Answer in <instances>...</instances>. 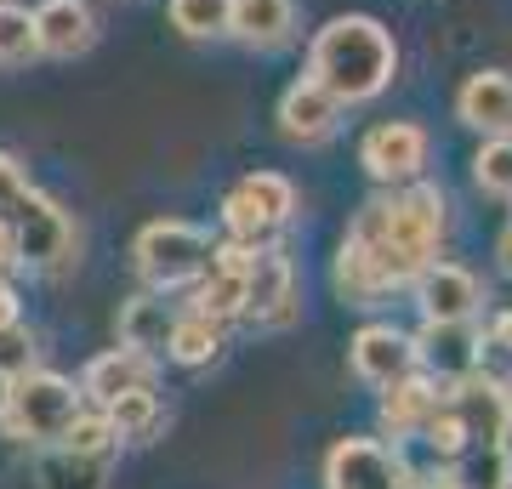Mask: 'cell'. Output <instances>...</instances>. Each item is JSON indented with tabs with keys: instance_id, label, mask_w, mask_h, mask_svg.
<instances>
[{
	"instance_id": "6da1fadb",
	"label": "cell",
	"mask_w": 512,
	"mask_h": 489,
	"mask_svg": "<svg viewBox=\"0 0 512 489\" xmlns=\"http://www.w3.org/2000/svg\"><path fill=\"white\" fill-rule=\"evenodd\" d=\"M444 239V194L427 182H404L399 194L370 200L353 217L342 251H336V290L353 308H376L387 290L416 285L439 262Z\"/></svg>"
},
{
	"instance_id": "7a4b0ae2",
	"label": "cell",
	"mask_w": 512,
	"mask_h": 489,
	"mask_svg": "<svg viewBox=\"0 0 512 489\" xmlns=\"http://www.w3.org/2000/svg\"><path fill=\"white\" fill-rule=\"evenodd\" d=\"M308 74L342 103H370L399 74V40L387 35V23L365 18V12L330 18L308 46Z\"/></svg>"
},
{
	"instance_id": "3957f363",
	"label": "cell",
	"mask_w": 512,
	"mask_h": 489,
	"mask_svg": "<svg viewBox=\"0 0 512 489\" xmlns=\"http://www.w3.org/2000/svg\"><path fill=\"white\" fill-rule=\"evenodd\" d=\"M80 410H86V393H80L69 376H57V370H29V376L12 381V399L0 410V427H6V438L46 450V444H63V433L74 427Z\"/></svg>"
},
{
	"instance_id": "277c9868",
	"label": "cell",
	"mask_w": 512,
	"mask_h": 489,
	"mask_svg": "<svg viewBox=\"0 0 512 489\" xmlns=\"http://www.w3.org/2000/svg\"><path fill=\"white\" fill-rule=\"evenodd\" d=\"M131 256H137V273H143L154 290H177V285H194V279L211 273L217 245H211V234L194 228V222L160 217V222H148L143 234H137Z\"/></svg>"
},
{
	"instance_id": "5b68a950",
	"label": "cell",
	"mask_w": 512,
	"mask_h": 489,
	"mask_svg": "<svg viewBox=\"0 0 512 489\" xmlns=\"http://www.w3.org/2000/svg\"><path fill=\"white\" fill-rule=\"evenodd\" d=\"M6 222H12V234H18V262L23 268H40V273L69 268L74 222H69V211H63L52 194H40L35 182H29V188L18 194V205L6 211Z\"/></svg>"
},
{
	"instance_id": "8992f818",
	"label": "cell",
	"mask_w": 512,
	"mask_h": 489,
	"mask_svg": "<svg viewBox=\"0 0 512 489\" xmlns=\"http://www.w3.org/2000/svg\"><path fill=\"white\" fill-rule=\"evenodd\" d=\"M291 217H296V188L279 171H256V177H245L222 200V228H228V239H251V245H268Z\"/></svg>"
},
{
	"instance_id": "52a82bcc",
	"label": "cell",
	"mask_w": 512,
	"mask_h": 489,
	"mask_svg": "<svg viewBox=\"0 0 512 489\" xmlns=\"http://www.w3.org/2000/svg\"><path fill=\"white\" fill-rule=\"evenodd\" d=\"M359 165H365L376 182H387V188H404V182H416L421 165H427V131H421L416 120H382V126L365 131Z\"/></svg>"
},
{
	"instance_id": "ba28073f",
	"label": "cell",
	"mask_w": 512,
	"mask_h": 489,
	"mask_svg": "<svg viewBox=\"0 0 512 489\" xmlns=\"http://www.w3.org/2000/svg\"><path fill=\"white\" fill-rule=\"evenodd\" d=\"M404 461L382 438H336L325 455V489H399Z\"/></svg>"
},
{
	"instance_id": "9c48e42d",
	"label": "cell",
	"mask_w": 512,
	"mask_h": 489,
	"mask_svg": "<svg viewBox=\"0 0 512 489\" xmlns=\"http://www.w3.org/2000/svg\"><path fill=\"white\" fill-rule=\"evenodd\" d=\"M342 97L330 86H319L313 74H302L285 97H279V131L291 137V143L313 148V143H325V137H336V126H342Z\"/></svg>"
},
{
	"instance_id": "30bf717a",
	"label": "cell",
	"mask_w": 512,
	"mask_h": 489,
	"mask_svg": "<svg viewBox=\"0 0 512 489\" xmlns=\"http://www.w3.org/2000/svg\"><path fill=\"white\" fill-rule=\"evenodd\" d=\"M348 364L370 387H393L399 376L416 370V336H404L399 325H365L348 342Z\"/></svg>"
},
{
	"instance_id": "8fae6325",
	"label": "cell",
	"mask_w": 512,
	"mask_h": 489,
	"mask_svg": "<svg viewBox=\"0 0 512 489\" xmlns=\"http://www.w3.org/2000/svg\"><path fill=\"white\" fill-rule=\"evenodd\" d=\"M416 302L427 325H467L478 313V302H484V285L467 268H456V262H433L416 279Z\"/></svg>"
},
{
	"instance_id": "7c38bea8",
	"label": "cell",
	"mask_w": 512,
	"mask_h": 489,
	"mask_svg": "<svg viewBox=\"0 0 512 489\" xmlns=\"http://www.w3.org/2000/svg\"><path fill=\"white\" fill-rule=\"evenodd\" d=\"M245 296H251L245 319H256V325H268V330L291 325V313H296V273H291V256L279 251V245H262L251 279H245Z\"/></svg>"
},
{
	"instance_id": "4fadbf2b",
	"label": "cell",
	"mask_w": 512,
	"mask_h": 489,
	"mask_svg": "<svg viewBox=\"0 0 512 489\" xmlns=\"http://www.w3.org/2000/svg\"><path fill=\"white\" fill-rule=\"evenodd\" d=\"M456 114L461 126H473L478 137H512V74L501 69L467 74L456 91Z\"/></svg>"
},
{
	"instance_id": "5bb4252c",
	"label": "cell",
	"mask_w": 512,
	"mask_h": 489,
	"mask_svg": "<svg viewBox=\"0 0 512 489\" xmlns=\"http://www.w3.org/2000/svg\"><path fill=\"white\" fill-rule=\"evenodd\" d=\"M478 342H484V336L473 330V319H467V325H421V336H416V364H421V359L433 364V370H439L433 381L450 393L461 376H473V370H478Z\"/></svg>"
},
{
	"instance_id": "9a60e30c",
	"label": "cell",
	"mask_w": 512,
	"mask_h": 489,
	"mask_svg": "<svg viewBox=\"0 0 512 489\" xmlns=\"http://www.w3.org/2000/svg\"><path fill=\"white\" fill-rule=\"evenodd\" d=\"M35 29H40V57H80L92 52L97 40V18L86 0H40Z\"/></svg>"
},
{
	"instance_id": "2e32d148",
	"label": "cell",
	"mask_w": 512,
	"mask_h": 489,
	"mask_svg": "<svg viewBox=\"0 0 512 489\" xmlns=\"http://www.w3.org/2000/svg\"><path fill=\"white\" fill-rule=\"evenodd\" d=\"M131 387H154V359H148V353H131V347L97 353V359L86 364V376H80V393H86L97 410L114 404L120 393H131Z\"/></svg>"
},
{
	"instance_id": "e0dca14e",
	"label": "cell",
	"mask_w": 512,
	"mask_h": 489,
	"mask_svg": "<svg viewBox=\"0 0 512 489\" xmlns=\"http://www.w3.org/2000/svg\"><path fill=\"white\" fill-rule=\"evenodd\" d=\"M444 399V387L433 376H399L393 387H382V427L393 438H410V433H421L427 427V416H433V404Z\"/></svg>"
},
{
	"instance_id": "ac0fdd59",
	"label": "cell",
	"mask_w": 512,
	"mask_h": 489,
	"mask_svg": "<svg viewBox=\"0 0 512 489\" xmlns=\"http://www.w3.org/2000/svg\"><path fill=\"white\" fill-rule=\"evenodd\" d=\"M228 35L268 52V46H285L296 35V0H234L228 12Z\"/></svg>"
},
{
	"instance_id": "d6986e66",
	"label": "cell",
	"mask_w": 512,
	"mask_h": 489,
	"mask_svg": "<svg viewBox=\"0 0 512 489\" xmlns=\"http://www.w3.org/2000/svg\"><path fill=\"white\" fill-rule=\"evenodd\" d=\"M171 325H177V313L165 308L160 296H131L126 308H120V347H131V353H165V342H171Z\"/></svg>"
},
{
	"instance_id": "ffe728a7",
	"label": "cell",
	"mask_w": 512,
	"mask_h": 489,
	"mask_svg": "<svg viewBox=\"0 0 512 489\" xmlns=\"http://www.w3.org/2000/svg\"><path fill=\"white\" fill-rule=\"evenodd\" d=\"M40 489H103L109 484V461L103 455H80L69 444H46L35 461Z\"/></svg>"
},
{
	"instance_id": "44dd1931",
	"label": "cell",
	"mask_w": 512,
	"mask_h": 489,
	"mask_svg": "<svg viewBox=\"0 0 512 489\" xmlns=\"http://www.w3.org/2000/svg\"><path fill=\"white\" fill-rule=\"evenodd\" d=\"M165 353H171L177 364H211L222 353V325L217 319H205V313H177Z\"/></svg>"
},
{
	"instance_id": "7402d4cb",
	"label": "cell",
	"mask_w": 512,
	"mask_h": 489,
	"mask_svg": "<svg viewBox=\"0 0 512 489\" xmlns=\"http://www.w3.org/2000/svg\"><path fill=\"white\" fill-rule=\"evenodd\" d=\"M245 308H251V296H245V273L211 268V273L200 279V290H194V313L217 319V325H228V319H245Z\"/></svg>"
},
{
	"instance_id": "603a6c76",
	"label": "cell",
	"mask_w": 512,
	"mask_h": 489,
	"mask_svg": "<svg viewBox=\"0 0 512 489\" xmlns=\"http://www.w3.org/2000/svg\"><path fill=\"white\" fill-rule=\"evenodd\" d=\"M40 57V29H35V12L29 6H12V0H0V69H18Z\"/></svg>"
},
{
	"instance_id": "cb8c5ba5",
	"label": "cell",
	"mask_w": 512,
	"mask_h": 489,
	"mask_svg": "<svg viewBox=\"0 0 512 489\" xmlns=\"http://www.w3.org/2000/svg\"><path fill=\"white\" fill-rule=\"evenodd\" d=\"M234 0H171V29L183 40H217L228 35Z\"/></svg>"
},
{
	"instance_id": "d4e9b609",
	"label": "cell",
	"mask_w": 512,
	"mask_h": 489,
	"mask_svg": "<svg viewBox=\"0 0 512 489\" xmlns=\"http://www.w3.org/2000/svg\"><path fill=\"white\" fill-rule=\"evenodd\" d=\"M114 421V433L120 438H143L160 427V399H154V387H131V393H120L114 404H103Z\"/></svg>"
},
{
	"instance_id": "484cf974",
	"label": "cell",
	"mask_w": 512,
	"mask_h": 489,
	"mask_svg": "<svg viewBox=\"0 0 512 489\" xmlns=\"http://www.w3.org/2000/svg\"><path fill=\"white\" fill-rule=\"evenodd\" d=\"M473 182L495 200H512V137H484L473 154Z\"/></svg>"
},
{
	"instance_id": "4316f807",
	"label": "cell",
	"mask_w": 512,
	"mask_h": 489,
	"mask_svg": "<svg viewBox=\"0 0 512 489\" xmlns=\"http://www.w3.org/2000/svg\"><path fill=\"white\" fill-rule=\"evenodd\" d=\"M63 444L80 455H103V461H114V450H120V433H114L109 410H80L74 416V427L63 433Z\"/></svg>"
},
{
	"instance_id": "83f0119b",
	"label": "cell",
	"mask_w": 512,
	"mask_h": 489,
	"mask_svg": "<svg viewBox=\"0 0 512 489\" xmlns=\"http://www.w3.org/2000/svg\"><path fill=\"white\" fill-rule=\"evenodd\" d=\"M0 370H6L12 381L29 376V370H40V364H35V336L23 330V319H18V325L0 330Z\"/></svg>"
},
{
	"instance_id": "f1b7e54d",
	"label": "cell",
	"mask_w": 512,
	"mask_h": 489,
	"mask_svg": "<svg viewBox=\"0 0 512 489\" xmlns=\"http://www.w3.org/2000/svg\"><path fill=\"white\" fill-rule=\"evenodd\" d=\"M29 188V177H23V165L12 160V154H0V217L18 205V194Z\"/></svg>"
},
{
	"instance_id": "f546056e",
	"label": "cell",
	"mask_w": 512,
	"mask_h": 489,
	"mask_svg": "<svg viewBox=\"0 0 512 489\" xmlns=\"http://www.w3.org/2000/svg\"><path fill=\"white\" fill-rule=\"evenodd\" d=\"M18 319H23V308H18V290H12L6 279H0V330H6V325H18Z\"/></svg>"
},
{
	"instance_id": "4dcf8cb0",
	"label": "cell",
	"mask_w": 512,
	"mask_h": 489,
	"mask_svg": "<svg viewBox=\"0 0 512 489\" xmlns=\"http://www.w3.org/2000/svg\"><path fill=\"white\" fill-rule=\"evenodd\" d=\"M0 268H18V234L6 217H0Z\"/></svg>"
},
{
	"instance_id": "1f68e13d",
	"label": "cell",
	"mask_w": 512,
	"mask_h": 489,
	"mask_svg": "<svg viewBox=\"0 0 512 489\" xmlns=\"http://www.w3.org/2000/svg\"><path fill=\"white\" fill-rule=\"evenodd\" d=\"M399 489H456V484H450V472H444V478H433V484H427V478H416V472H404Z\"/></svg>"
},
{
	"instance_id": "d6a6232c",
	"label": "cell",
	"mask_w": 512,
	"mask_h": 489,
	"mask_svg": "<svg viewBox=\"0 0 512 489\" xmlns=\"http://www.w3.org/2000/svg\"><path fill=\"white\" fill-rule=\"evenodd\" d=\"M495 256H501V273L512 279V222H507V234H501V245H495Z\"/></svg>"
},
{
	"instance_id": "836d02e7",
	"label": "cell",
	"mask_w": 512,
	"mask_h": 489,
	"mask_svg": "<svg viewBox=\"0 0 512 489\" xmlns=\"http://www.w3.org/2000/svg\"><path fill=\"white\" fill-rule=\"evenodd\" d=\"M495 342L512 347V313H501V319H495Z\"/></svg>"
},
{
	"instance_id": "e575fe53",
	"label": "cell",
	"mask_w": 512,
	"mask_h": 489,
	"mask_svg": "<svg viewBox=\"0 0 512 489\" xmlns=\"http://www.w3.org/2000/svg\"><path fill=\"white\" fill-rule=\"evenodd\" d=\"M6 399H12V376L0 370V410H6Z\"/></svg>"
},
{
	"instance_id": "d590c367",
	"label": "cell",
	"mask_w": 512,
	"mask_h": 489,
	"mask_svg": "<svg viewBox=\"0 0 512 489\" xmlns=\"http://www.w3.org/2000/svg\"><path fill=\"white\" fill-rule=\"evenodd\" d=\"M507 433H512V381H507Z\"/></svg>"
},
{
	"instance_id": "8d00e7d4",
	"label": "cell",
	"mask_w": 512,
	"mask_h": 489,
	"mask_svg": "<svg viewBox=\"0 0 512 489\" xmlns=\"http://www.w3.org/2000/svg\"><path fill=\"white\" fill-rule=\"evenodd\" d=\"M501 489H512V472H507V484H501Z\"/></svg>"
}]
</instances>
